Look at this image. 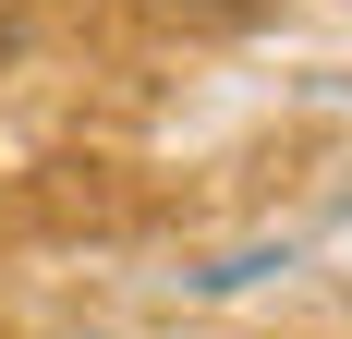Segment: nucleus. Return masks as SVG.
<instances>
[{
  "label": "nucleus",
  "instance_id": "f257e3e1",
  "mask_svg": "<svg viewBox=\"0 0 352 339\" xmlns=\"http://www.w3.org/2000/svg\"><path fill=\"white\" fill-rule=\"evenodd\" d=\"M292 267V242H243V255H219V267H195V291H243V279Z\"/></svg>",
  "mask_w": 352,
  "mask_h": 339
}]
</instances>
